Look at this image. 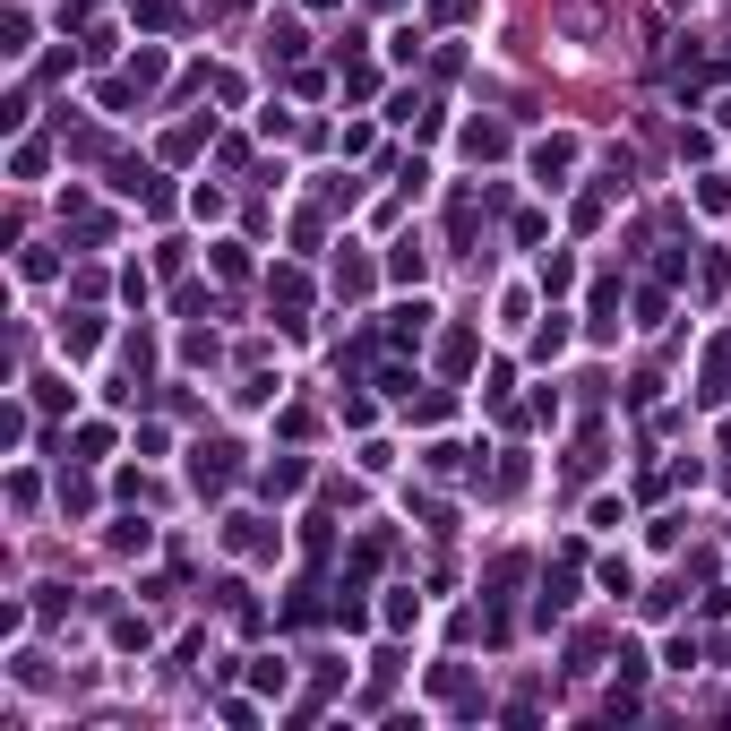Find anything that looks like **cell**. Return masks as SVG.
I'll return each instance as SVG.
<instances>
[{
  "label": "cell",
  "instance_id": "1",
  "mask_svg": "<svg viewBox=\"0 0 731 731\" xmlns=\"http://www.w3.org/2000/svg\"><path fill=\"white\" fill-rule=\"evenodd\" d=\"M198 491H224V482H233V448H224V439H215V448H198Z\"/></svg>",
  "mask_w": 731,
  "mask_h": 731
},
{
  "label": "cell",
  "instance_id": "2",
  "mask_svg": "<svg viewBox=\"0 0 731 731\" xmlns=\"http://www.w3.org/2000/svg\"><path fill=\"white\" fill-rule=\"evenodd\" d=\"M499 147H508V138H499L491 121H473V129H465V155H499Z\"/></svg>",
  "mask_w": 731,
  "mask_h": 731
}]
</instances>
